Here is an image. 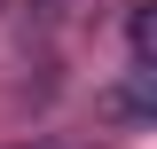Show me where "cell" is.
Instances as JSON below:
<instances>
[{
  "instance_id": "1",
  "label": "cell",
  "mask_w": 157,
  "mask_h": 149,
  "mask_svg": "<svg viewBox=\"0 0 157 149\" xmlns=\"http://www.w3.org/2000/svg\"><path fill=\"white\" fill-rule=\"evenodd\" d=\"M149 78H157V71H134V86L102 94V110H110V118H149Z\"/></svg>"
},
{
  "instance_id": "2",
  "label": "cell",
  "mask_w": 157,
  "mask_h": 149,
  "mask_svg": "<svg viewBox=\"0 0 157 149\" xmlns=\"http://www.w3.org/2000/svg\"><path fill=\"white\" fill-rule=\"evenodd\" d=\"M126 39H134V63L149 71V55H157V8H149V0H141L134 16H126Z\"/></svg>"
}]
</instances>
